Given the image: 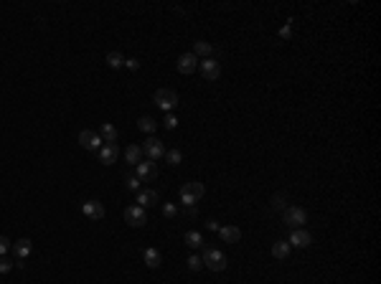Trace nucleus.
Returning <instances> with one entry per match:
<instances>
[{
  "label": "nucleus",
  "mask_w": 381,
  "mask_h": 284,
  "mask_svg": "<svg viewBox=\"0 0 381 284\" xmlns=\"http://www.w3.org/2000/svg\"><path fill=\"white\" fill-rule=\"evenodd\" d=\"M196 68H199V58L194 53H183L178 58V71H180V74H194Z\"/></svg>",
  "instance_id": "15"
},
{
  "label": "nucleus",
  "mask_w": 381,
  "mask_h": 284,
  "mask_svg": "<svg viewBox=\"0 0 381 284\" xmlns=\"http://www.w3.org/2000/svg\"><path fill=\"white\" fill-rule=\"evenodd\" d=\"M204 266H209L211 271H224L226 269V256L219 251V249H214V246H209V249H204Z\"/></svg>",
  "instance_id": "5"
},
{
  "label": "nucleus",
  "mask_w": 381,
  "mask_h": 284,
  "mask_svg": "<svg viewBox=\"0 0 381 284\" xmlns=\"http://www.w3.org/2000/svg\"><path fill=\"white\" fill-rule=\"evenodd\" d=\"M82 213L89 221H102L104 219V205L99 200H87V203H82Z\"/></svg>",
  "instance_id": "10"
},
{
  "label": "nucleus",
  "mask_w": 381,
  "mask_h": 284,
  "mask_svg": "<svg viewBox=\"0 0 381 284\" xmlns=\"http://www.w3.org/2000/svg\"><path fill=\"white\" fill-rule=\"evenodd\" d=\"M138 127H140V132H145V134H155L158 122H155L153 117H140V119H138Z\"/></svg>",
  "instance_id": "24"
},
{
  "label": "nucleus",
  "mask_w": 381,
  "mask_h": 284,
  "mask_svg": "<svg viewBox=\"0 0 381 284\" xmlns=\"http://www.w3.org/2000/svg\"><path fill=\"white\" fill-rule=\"evenodd\" d=\"M160 203V195H158V190H150V188H140L138 190V205L140 208H153V205H158Z\"/></svg>",
  "instance_id": "11"
},
{
  "label": "nucleus",
  "mask_w": 381,
  "mask_h": 284,
  "mask_svg": "<svg viewBox=\"0 0 381 284\" xmlns=\"http://www.w3.org/2000/svg\"><path fill=\"white\" fill-rule=\"evenodd\" d=\"M287 244H290V246H297V249H307V246L312 244V236H310L305 229H292Z\"/></svg>",
  "instance_id": "14"
},
{
  "label": "nucleus",
  "mask_w": 381,
  "mask_h": 284,
  "mask_svg": "<svg viewBox=\"0 0 381 284\" xmlns=\"http://www.w3.org/2000/svg\"><path fill=\"white\" fill-rule=\"evenodd\" d=\"M79 142H82V148L89 150V153H99V148H102V137L94 129H82L79 132Z\"/></svg>",
  "instance_id": "8"
},
{
  "label": "nucleus",
  "mask_w": 381,
  "mask_h": 284,
  "mask_svg": "<svg viewBox=\"0 0 381 284\" xmlns=\"http://www.w3.org/2000/svg\"><path fill=\"white\" fill-rule=\"evenodd\" d=\"M124 188L133 190V193H138V190L143 188V180H140L138 175H127V178H124Z\"/></svg>",
  "instance_id": "26"
},
{
  "label": "nucleus",
  "mask_w": 381,
  "mask_h": 284,
  "mask_svg": "<svg viewBox=\"0 0 381 284\" xmlns=\"http://www.w3.org/2000/svg\"><path fill=\"white\" fill-rule=\"evenodd\" d=\"M11 249H13L16 259H18V261H23V259L33 251V244H31V239H18L16 244H11Z\"/></svg>",
  "instance_id": "16"
},
{
  "label": "nucleus",
  "mask_w": 381,
  "mask_h": 284,
  "mask_svg": "<svg viewBox=\"0 0 381 284\" xmlns=\"http://www.w3.org/2000/svg\"><path fill=\"white\" fill-rule=\"evenodd\" d=\"M11 251V241H8V236H0V256H6Z\"/></svg>",
  "instance_id": "31"
},
{
  "label": "nucleus",
  "mask_w": 381,
  "mask_h": 284,
  "mask_svg": "<svg viewBox=\"0 0 381 284\" xmlns=\"http://www.w3.org/2000/svg\"><path fill=\"white\" fill-rule=\"evenodd\" d=\"M140 148H143V155H145L148 160H153V163H155V160H160V158L165 155V145H163V139H158L155 134H150Z\"/></svg>",
  "instance_id": "3"
},
{
  "label": "nucleus",
  "mask_w": 381,
  "mask_h": 284,
  "mask_svg": "<svg viewBox=\"0 0 381 284\" xmlns=\"http://www.w3.org/2000/svg\"><path fill=\"white\" fill-rule=\"evenodd\" d=\"M104 61H107L109 68H122V66H124V56H122L119 51H109V53L104 56Z\"/></svg>",
  "instance_id": "23"
},
{
  "label": "nucleus",
  "mask_w": 381,
  "mask_h": 284,
  "mask_svg": "<svg viewBox=\"0 0 381 284\" xmlns=\"http://www.w3.org/2000/svg\"><path fill=\"white\" fill-rule=\"evenodd\" d=\"M124 66L130 68V71H138V68H140V61H138V58H124Z\"/></svg>",
  "instance_id": "34"
},
{
  "label": "nucleus",
  "mask_w": 381,
  "mask_h": 284,
  "mask_svg": "<svg viewBox=\"0 0 381 284\" xmlns=\"http://www.w3.org/2000/svg\"><path fill=\"white\" fill-rule=\"evenodd\" d=\"M143 261H145L150 269H158V266L163 264V256H160V251H158L155 246H150V249L143 251Z\"/></svg>",
  "instance_id": "18"
},
{
  "label": "nucleus",
  "mask_w": 381,
  "mask_h": 284,
  "mask_svg": "<svg viewBox=\"0 0 381 284\" xmlns=\"http://www.w3.org/2000/svg\"><path fill=\"white\" fill-rule=\"evenodd\" d=\"M204 193H206V185H204V183L190 180V183H183V188H180V200H183V205L194 208V205L204 198Z\"/></svg>",
  "instance_id": "1"
},
{
  "label": "nucleus",
  "mask_w": 381,
  "mask_h": 284,
  "mask_svg": "<svg viewBox=\"0 0 381 284\" xmlns=\"http://www.w3.org/2000/svg\"><path fill=\"white\" fill-rule=\"evenodd\" d=\"M163 127H165V129H175V127H178V117L168 112V114H165V119H163Z\"/></svg>",
  "instance_id": "29"
},
{
  "label": "nucleus",
  "mask_w": 381,
  "mask_h": 284,
  "mask_svg": "<svg viewBox=\"0 0 381 284\" xmlns=\"http://www.w3.org/2000/svg\"><path fill=\"white\" fill-rule=\"evenodd\" d=\"M282 219H285V224H287L290 229H302L305 221H307V213H305V208H300V205H287V208L282 210Z\"/></svg>",
  "instance_id": "2"
},
{
  "label": "nucleus",
  "mask_w": 381,
  "mask_h": 284,
  "mask_svg": "<svg viewBox=\"0 0 381 284\" xmlns=\"http://www.w3.org/2000/svg\"><path fill=\"white\" fill-rule=\"evenodd\" d=\"M206 229H209V231H219V221L209 219V221H206Z\"/></svg>",
  "instance_id": "35"
},
{
  "label": "nucleus",
  "mask_w": 381,
  "mask_h": 284,
  "mask_svg": "<svg viewBox=\"0 0 381 284\" xmlns=\"http://www.w3.org/2000/svg\"><path fill=\"white\" fill-rule=\"evenodd\" d=\"M124 221L130 224L133 229H140V226L148 224V213L140 205H130V208H124Z\"/></svg>",
  "instance_id": "7"
},
{
  "label": "nucleus",
  "mask_w": 381,
  "mask_h": 284,
  "mask_svg": "<svg viewBox=\"0 0 381 284\" xmlns=\"http://www.w3.org/2000/svg\"><path fill=\"white\" fill-rule=\"evenodd\" d=\"M216 234L221 236V241H224V244H239V241H241V229H239V226H231V224L219 226V231H216Z\"/></svg>",
  "instance_id": "13"
},
{
  "label": "nucleus",
  "mask_w": 381,
  "mask_h": 284,
  "mask_svg": "<svg viewBox=\"0 0 381 284\" xmlns=\"http://www.w3.org/2000/svg\"><path fill=\"white\" fill-rule=\"evenodd\" d=\"M190 53H194L199 61H201V58H211L214 46H211V43H206V41H196V43H194V51H190Z\"/></svg>",
  "instance_id": "21"
},
{
  "label": "nucleus",
  "mask_w": 381,
  "mask_h": 284,
  "mask_svg": "<svg viewBox=\"0 0 381 284\" xmlns=\"http://www.w3.org/2000/svg\"><path fill=\"white\" fill-rule=\"evenodd\" d=\"M290 251H292V246H290L287 241H275V244H272V256H275V259H287Z\"/></svg>",
  "instance_id": "22"
},
{
  "label": "nucleus",
  "mask_w": 381,
  "mask_h": 284,
  "mask_svg": "<svg viewBox=\"0 0 381 284\" xmlns=\"http://www.w3.org/2000/svg\"><path fill=\"white\" fill-rule=\"evenodd\" d=\"M290 36H292V26H290V23H285V26L280 28V38H285V41H287Z\"/></svg>",
  "instance_id": "32"
},
{
  "label": "nucleus",
  "mask_w": 381,
  "mask_h": 284,
  "mask_svg": "<svg viewBox=\"0 0 381 284\" xmlns=\"http://www.w3.org/2000/svg\"><path fill=\"white\" fill-rule=\"evenodd\" d=\"M282 200H285L282 195H275V198H272V208H275V210H285V203H282Z\"/></svg>",
  "instance_id": "33"
},
{
  "label": "nucleus",
  "mask_w": 381,
  "mask_h": 284,
  "mask_svg": "<svg viewBox=\"0 0 381 284\" xmlns=\"http://www.w3.org/2000/svg\"><path fill=\"white\" fill-rule=\"evenodd\" d=\"M153 102H155V107H158V109H163V112H173V109L178 107V94H175L173 89H158V92H155V97H153Z\"/></svg>",
  "instance_id": "4"
},
{
  "label": "nucleus",
  "mask_w": 381,
  "mask_h": 284,
  "mask_svg": "<svg viewBox=\"0 0 381 284\" xmlns=\"http://www.w3.org/2000/svg\"><path fill=\"white\" fill-rule=\"evenodd\" d=\"M185 264H188V269H190V271H201V269H204V259H201L199 254H190Z\"/></svg>",
  "instance_id": "27"
},
{
  "label": "nucleus",
  "mask_w": 381,
  "mask_h": 284,
  "mask_svg": "<svg viewBox=\"0 0 381 284\" xmlns=\"http://www.w3.org/2000/svg\"><path fill=\"white\" fill-rule=\"evenodd\" d=\"M183 244H185L188 249H201V246H204V234H199V231H185V234H183Z\"/></svg>",
  "instance_id": "20"
},
{
  "label": "nucleus",
  "mask_w": 381,
  "mask_h": 284,
  "mask_svg": "<svg viewBox=\"0 0 381 284\" xmlns=\"http://www.w3.org/2000/svg\"><path fill=\"white\" fill-rule=\"evenodd\" d=\"M199 71H201V77L206 82H216L221 77V63L216 58H201L199 61Z\"/></svg>",
  "instance_id": "6"
},
{
  "label": "nucleus",
  "mask_w": 381,
  "mask_h": 284,
  "mask_svg": "<svg viewBox=\"0 0 381 284\" xmlns=\"http://www.w3.org/2000/svg\"><path fill=\"white\" fill-rule=\"evenodd\" d=\"M13 266H16V264H13L8 256H0V274H8Z\"/></svg>",
  "instance_id": "30"
},
{
  "label": "nucleus",
  "mask_w": 381,
  "mask_h": 284,
  "mask_svg": "<svg viewBox=\"0 0 381 284\" xmlns=\"http://www.w3.org/2000/svg\"><path fill=\"white\" fill-rule=\"evenodd\" d=\"M135 175L145 183V180H155L158 178V165L153 163V160H145V163H140V165H135Z\"/></svg>",
  "instance_id": "12"
},
{
  "label": "nucleus",
  "mask_w": 381,
  "mask_h": 284,
  "mask_svg": "<svg viewBox=\"0 0 381 284\" xmlns=\"http://www.w3.org/2000/svg\"><path fill=\"white\" fill-rule=\"evenodd\" d=\"M163 216H165V219H175V216H178V208H175L173 203H163Z\"/></svg>",
  "instance_id": "28"
},
{
  "label": "nucleus",
  "mask_w": 381,
  "mask_h": 284,
  "mask_svg": "<svg viewBox=\"0 0 381 284\" xmlns=\"http://www.w3.org/2000/svg\"><path fill=\"white\" fill-rule=\"evenodd\" d=\"M117 158H119L117 142H104V145L99 148V163L102 165H112V163H117Z\"/></svg>",
  "instance_id": "9"
},
{
  "label": "nucleus",
  "mask_w": 381,
  "mask_h": 284,
  "mask_svg": "<svg viewBox=\"0 0 381 284\" xmlns=\"http://www.w3.org/2000/svg\"><path fill=\"white\" fill-rule=\"evenodd\" d=\"M163 158H165V163H168V165H173V168H175V165H180L183 153H180V150H165V155H163Z\"/></svg>",
  "instance_id": "25"
},
{
  "label": "nucleus",
  "mask_w": 381,
  "mask_h": 284,
  "mask_svg": "<svg viewBox=\"0 0 381 284\" xmlns=\"http://www.w3.org/2000/svg\"><path fill=\"white\" fill-rule=\"evenodd\" d=\"M97 134L102 137V142H117V137H119V132H117V127L112 122H102V127H99Z\"/></svg>",
  "instance_id": "17"
},
{
  "label": "nucleus",
  "mask_w": 381,
  "mask_h": 284,
  "mask_svg": "<svg viewBox=\"0 0 381 284\" xmlns=\"http://www.w3.org/2000/svg\"><path fill=\"white\" fill-rule=\"evenodd\" d=\"M124 160L130 165H140L143 163V148L140 145H127L124 148Z\"/></svg>",
  "instance_id": "19"
}]
</instances>
